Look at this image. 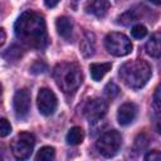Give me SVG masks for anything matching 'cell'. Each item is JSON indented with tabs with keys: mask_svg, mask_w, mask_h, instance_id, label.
Here are the masks:
<instances>
[{
	"mask_svg": "<svg viewBox=\"0 0 161 161\" xmlns=\"http://www.w3.org/2000/svg\"><path fill=\"white\" fill-rule=\"evenodd\" d=\"M23 49L18 45H11L10 48H8L5 50V53L3 54V57L8 60V62H15L18 59H20L23 57Z\"/></svg>",
	"mask_w": 161,
	"mask_h": 161,
	"instance_id": "17",
	"label": "cell"
},
{
	"mask_svg": "<svg viewBox=\"0 0 161 161\" xmlns=\"http://www.w3.org/2000/svg\"><path fill=\"white\" fill-rule=\"evenodd\" d=\"M152 69L143 59H133L123 63L119 67L118 75L121 80L132 89L142 88L150 79Z\"/></svg>",
	"mask_w": 161,
	"mask_h": 161,
	"instance_id": "2",
	"label": "cell"
},
{
	"mask_svg": "<svg viewBox=\"0 0 161 161\" xmlns=\"http://www.w3.org/2000/svg\"><path fill=\"white\" fill-rule=\"evenodd\" d=\"M55 157V150L54 147H50V146H44L42 147L36 156H35V160L36 161H50Z\"/></svg>",
	"mask_w": 161,
	"mask_h": 161,
	"instance_id": "18",
	"label": "cell"
},
{
	"mask_svg": "<svg viewBox=\"0 0 161 161\" xmlns=\"http://www.w3.org/2000/svg\"><path fill=\"white\" fill-rule=\"evenodd\" d=\"M121 145H122V136L116 130H109L102 133L96 142V147L98 152L104 157H113L119 151Z\"/></svg>",
	"mask_w": 161,
	"mask_h": 161,
	"instance_id": "4",
	"label": "cell"
},
{
	"mask_svg": "<svg viewBox=\"0 0 161 161\" xmlns=\"http://www.w3.org/2000/svg\"><path fill=\"white\" fill-rule=\"evenodd\" d=\"M79 49H80V53L84 58H89L94 54V50H96V38H94V34L93 33H89L87 31L80 42V45H79Z\"/></svg>",
	"mask_w": 161,
	"mask_h": 161,
	"instance_id": "13",
	"label": "cell"
},
{
	"mask_svg": "<svg viewBox=\"0 0 161 161\" xmlns=\"http://www.w3.org/2000/svg\"><path fill=\"white\" fill-rule=\"evenodd\" d=\"M14 112L18 119H25L30 111V91L26 88L16 91L14 99Z\"/></svg>",
	"mask_w": 161,
	"mask_h": 161,
	"instance_id": "8",
	"label": "cell"
},
{
	"mask_svg": "<svg viewBox=\"0 0 161 161\" xmlns=\"http://www.w3.org/2000/svg\"><path fill=\"white\" fill-rule=\"evenodd\" d=\"M145 160H147V161H157V160H160V152L157 150H152V151H150V152H147L145 155Z\"/></svg>",
	"mask_w": 161,
	"mask_h": 161,
	"instance_id": "24",
	"label": "cell"
},
{
	"mask_svg": "<svg viewBox=\"0 0 161 161\" xmlns=\"http://www.w3.org/2000/svg\"><path fill=\"white\" fill-rule=\"evenodd\" d=\"M131 35H132L135 39H143V38L147 35V29H146L145 25L137 24V25H135V26L131 29Z\"/></svg>",
	"mask_w": 161,
	"mask_h": 161,
	"instance_id": "20",
	"label": "cell"
},
{
	"mask_svg": "<svg viewBox=\"0 0 161 161\" xmlns=\"http://www.w3.org/2000/svg\"><path fill=\"white\" fill-rule=\"evenodd\" d=\"M59 1H60V0H44V4H45L48 8H54V6L58 5Z\"/></svg>",
	"mask_w": 161,
	"mask_h": 161,
	"instance_id": "27",
	"label": "cell"
},
{
	"mask_svg": "<svg viewBox=\"0 0 161 161\" xmlns=\"http://www.w3.org/2000/svg\"><path fill=\"white\" fill-rule=\"evenodd\" d=\"M55 28L58 34L64 39V40H70L72 39V34H73V21L72 19L67 18V16H60L55 21Z\"/></svg>",
	"mask_w": 161,
	"mask_h": 161,
	"instance_id": "12",
	"label": "cell"
},
{
	"mask_svg": "<svg viewBox=\"0 0 161 161\" xmlns=\"http://www.w3.org/2000/svg\"><path fill=\"white\" fill-rule=\"evenodd\" d=\"M14 31L24 45L34 49H44L49 43L44 16L31 10L24 11L18 18Z\"/></svg>",
	"mask_w": 161,
	"mask_h": 161,
	"instance_id": "1",
	"label": "cell"
},
{
	"mask_svg": "<svg viewBox=\"0 0 161 161\" xmlns=\"http://www.w3.org/2000/svg\"><path fill=\"white\" fill-rule=\"evenodd\" d=\"M109 9H111V3L108 0H89L84 5V10L87 14L99 19L104 18Z\"/></svg>",
	"mask_w": 161,
	"mask_h": 161,
	"instance_id": "10",
	"label": "cell"
},
{
	"mask_svg": "<svg viewBox=\"0 0 161 161\" xmlns=\"http://www.w3.org/2000/svg\"><path fill=\"white\" fill-rule=\"evenodd\" d=\"M36 103H38L39 112L43 116H50V114H53L55 112V109H57V106H58L57 96L49 88H40L39 89Z\"/></svg>",
	"mask_w": 161,
	"mask_h": 161,
	"instance_id": "7",
	"label": "cell"
},
{
	"mask_svg": "<svg viewBox=\"0 0 161 161\" xmlns=\"http://www.w3.org/2000/svg\"><path fill=\"white\" fill-rule=\"evenodd\" d=\"M158 96H160V89L157 88V89H156V92H155V97H153V107H155L156 113H158V109H160V107H158V103H160Z\"/></svg>",
	"mask_w": 161,
	"mask_h": 161,
	"instance_id": "26",
	"label": "cell"
},
{
	"mask_svg": "<svg viewBox=\"0 0 161 161\" xmlns=\"http://www.w3.org/2000/svg\"><path fill=\"white\" fill-rule=\"evenodd\" d=\"M146 52L153 58L160 57V33H155L146 43Z\"/></svg>",
	"mask_w": 161,
	"mask_h": 161,
	"instance_id": "15",
	"label": "cell"
},
{
	"mask_svg": "<svg viewBox=\"0 0 161 161\" xmlns=\"http://www.w3.org/2000/svg\"><path fill=\"white\" fill-rule=\"evenodd\" d=\"M104 93H106V96H107L108 98L112 99V98H114V97L119 93V88H118L114 83L111 82V83H108V84L104 87Z\"/></svg>",
	"mask_w": 161,
	"mask_h": 161,
	"instance_id": "21",
	"label": "cell"
},
{
	"mask_svg": "<svg viewBox=\"0 0 161 161\" xmlns=\"http://www.w3.org/2000/svg\"><path fill=\"white\" fill-rule=\"evenodd\" d=\"M53 78L57 86L64 93H74L78 87L82 84L83 74L78 64L63 62L54 67L53 69Z\"/></svg>",
	"mask_w": 161,
	"mask_h": 161,
	"instance_id": "3",
	"label": "cell"
},
{
	"mask_svg": "<svg viewBox=\"0 0 161 161\" xmlns=\"http://www.w3.org/2000/svg\"><path fill=\"white\" fill-rule=\"evenodd\" d=\"M65 140H67V142H68L69 145H74V146H75V145H79V143H82L83 140H84V131H83L80 127L74 126V127H72V128L68 131Z\"/></svg>",
	"mask_w": 161,
	"mask_h": 161,
	"instance_id": "16",
	"label": "cell"
},
{
	"mask_svg": "<svg viewBox=\"0 0 161 161\" xmlns=\"http://www.w3.org/2000/svg\"><path fill=\"white\" fill-rule=\"evenodd\" d=\"M150 1H151V3H153L155 5H158V4H160V0H150Z\"/></svg>",
	"mask_w": 161,
	"mask_h": 161,
	"instance_id": "29",
	"label": "cell"
},
{
	"mask_svg": "<svg viewBox=\"0 0 161 161\" xmlns=\"http://www.w3.org/2000/svg\"><path fill=\"white\" fill-rule=\"evenodd\" d=\"M137 116V106L132 102L123 103L117 112V119L121 126H127L135 121Z\"/></svg>",
	"mask_w": 161,
	"mask_h": 161,
	"instance_id": "11",
	"label": "cell"
},
{
	"mask_svg": "<svg viewBox=\"0 0 161 161\" xmlns=\"http://www.w3.org/2000/svg\"><path fill=\"white\" fill-rule=\"evenodd\" d=\"M11 132V125L6 118H0V137H5Z\"/></svg>",
	"mask_w": 161,
	"mask_h": 161,
	"instance_id": "22",
	"label": "cell"
},
{
	"mask_svg": "<svg viewBox=\"0 0 161 161\" xmlns=\"http://www.w3.org/2000/svg\"><path fill=\"white\" fill-rule=\"evenodd\" d=\"M34 145H35L34 136L29 132H21V133H18L13 138L10 147H11V152L15 156V158L26 160L30 157L34 150Z\"/></svg>",
	"mask_w": 161,
	"mask_h": 161,
	"instance_id": "6",
	"label": "cell"
},
{
	"mask_svg": "<svg viewBox=\"0 0 161 161\" xmlns=\"http://www.w3.org/2000/svg\"><path fill=\"white\" fill-rule=\"evenodd\" d=\"M3 158V146L0 145V160Z\"/></svg>",
	"mask_w": 161,
	"mask_h": 161,
	"instance_id": "30",
	"label": "cell"
},
{
	"mask_svg": "<svg viewBox=\"0 0 161 161\" xmlns=\"http://www.w3.org/2000/svg\"><path fill=\"white\" fill-rule=\"evenodd\" d=\"M5 40H6V34H5L4 29H1V28H0V47L5 43Z\"/></svg>",
	"mask_w": 161,
	"mask_h": 161,
	"instance_id": "28",
	"label": "cell"
},
{
	"mask_svg": "<svg viewBox=\"0 0 161 161\" xmlns=\"http://www.w3.org/2000/svg\"><path fill=\"white\" fill-rule=\"evenodd\" d=\"M104 47L109 54L114 57H125L132 52V43L122 33H109L104 38Z\"/></svg>",
	"mask_w": 161,
	"mask_h": 161,
	"instance_id": "5",
	"label": "cell"
},
{
	"mask_svg": "<svg viewBox=\"0 0 161 161\" xmlns=\"http://www.w3.org/2000/svg\"><path fill=\"white\" fill-rule=\"evenodd\" d=\"M137 19H138V16L136 15L135 10H128V11H126L125 14H122L118 18V23L122 24V25H130V24L136 23Z\"/></svg>",
	"mask_w": 161,
	"mask_h": 161,
	"instance_id": "19",
	"label": "cell"
},
{
	"mask_svg": "<svg viewBox=\"0 0 161 161\" xmlns=\"http://www.w3.org/2000/svg\"><path fill=\"white\" fill-rule=\"evenodd\" d=\"M112 68L111 63H92L89 65V72L92 75V79L98 82L101 80Z\"/></svg>",
	"mask_w": 161,
	"mask_h": 161,
	"instance_id": "14",
	"label": "cell"
},
{
	"mask_svg": "<svg viewBox=\"0 0 161 161\" xmlns=\"http://www.w3.org/2000/svg\"><path fill=\"white\" fill-rule=\"evenodd\" d=\"M30 70H31V73H34V74H39V73H44L45 70H47V65L43 63V62H40V60H36L31 67H30Z\"/></svg>",
	"mask_w": 161,
	"mask_h": 161,
	"instance_id": "23",
	"label": "cell"
},
{
	"mask_svg": "<svg viewBox=\"0 0 161 161\" xmlns=\"http://www.w3.org/2000/svg\"><path fill=\"white\" fill-rule=\"evenodd\" d=\"M1 93H3V86H1V83H0V96H1Z\"/></svg>",
	"mask_w": 161,
	"mask_h": 161,
	"instance_id": "31",
	"label": "cell"
},
{
	"mask_svg": "<svg viewBox=\"0 0 161 161\" xmlns=\"http://www.w3.org/2000/svg\"><path fill=\"white\" fill-rule=\"evenodd\" d=\"M83 113L91 122L101 121L107 113V103L101 98L89 99L83 108Z\"/></svg>",
	"mask_w": 161,
	"mask_h": 161,
	"instance_id": "9",
	"label": "cell"
},
{
	"mask_svg": "<svg viewBox=\"0 0 161 161\" xmlns=\"http://www.w3.org/2000/svg\"><path fill=\"white\" fill-rule=\"evenodd\" d=\"M147 143H148V138L147 137H145L143 138V142H141V135L136 138V142H135V146L136 147H138V150H143L146 146H147Z\"/></svg>",
	"mask_w": 161,
	"mask_h": 161,
	"instance_id": "25",
	"label": "cell"
}]
</instances>
